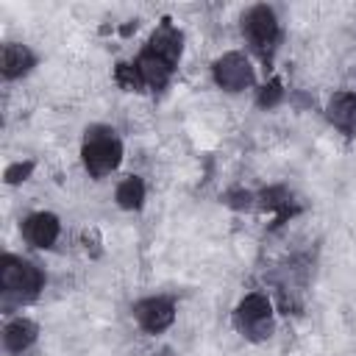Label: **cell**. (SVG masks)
<instances>
[{
	"mask_svg": "<svg viewBox=\"0 0 356 356\" xmlns=\"http://www.w3.org/2000/svg\"><path fill=\"white\" fill-rule=\"evenodd\" d=\"M114 81H117L122 89H128V92H139V89L145 86V78H142L139 67H136V64H125V61H120V64L114 67Z\"/></svg>",
	"mask_w": 356,
	"mask_h": 356,
	"instance_id": "14",
	"label": "cell"
},
{
	"mask_svg": "<svg viewBox=\"0 0 356 356\" xmlns=\"http://www.w3.org/2000/svg\"><path fill=\"white\" fill-rule=\"evenodd\" d=\"M136 67H139L145 83H150V86H156V89H161V86L170 81V72H172V64H167L164 58H159V56L150 53V50H145V53L139 56Z\"/></svg>",
	"mask_w": 356,
	"mask_h": 356,
	"instance_id": "9",
	"label": "cell"
},
{
	"mask_svg": "<svg viewBox=\"0 0 356 356\" xmlns=\"http://www.w3.org/2000/svg\"><path fill=\"white\" fill-rule=\"evenodd\" d=\"M228 203L236 206V209H248L250 206V195L248 192H234V195H228Z\"/></svg>",
	"mask_w": 356,
	"mask_h": 356,
	"instance_id": "18",
	"label": "cell"
},
{
	"mask_svg": "<svg viewBox=\"0 0 356 356\" xmlns=\"http://www.w3.org/2000/svg\"><path fill=\"white\" fill-rule=\"evenodd\" d=\"M281 95H284V89H281V81L278 78H273L267 86H261V92H259V106H275L278 100H281Z\"/></svg>",
	"mask_w": 356,
	"mask_h": 356,
	"instance_id": "15",
	"label": "cell"
},
{
	"mask_svg": "<svg viewBox=\"0 0 356 356\" xmlns=\"http://www.w3.org/2000/svg\"><path fill=\"white\" fill-rule=\"evenodd\" d=\"M33 64V56L28 47L22 44H6L3 47V75L6 78H17L22 72H28Z\"/></svg>",
	"mask_w": 356,
	"mask_h": 356,
	"instance_id": "10",
	"label": "cell"
},
{
	"mask_svg": "<svg viewBox=\"0 0 356 356\" xmlns=\"http://www.w3.org/2000/svg\"><path fill=\"white\" fill-rule=\"evenodd\" d=\"M142 200H145V184L139 178H125L117 186V203L122 209H139Z\"/></svg>",
	"mask_w": 356,
	"mask_h": 356,
	"instance_id": "13",
	"label": "cell"
},
{
	"mask_svg": "<svg viewBox=\"0 0 356 356\" xmlns=\"http://www.w3.org/2000/svg\"><path fill=\"white\" fill-rule=\"evenodd\" d=\"M161 356H172V353H170V350H164V353H161Z\"/></svg>",
	"mask_w": 356,
	"mask_h": 356,
	"instance_id": "19",
	"label": "cell"
},
{
	"mask_svg": "<svg viewBox=\"0 0 356 356\" xmlns=\"http://www.w3.org/2000/svg\"><path fill=\"white\" fill-rule=\"evenodd\" d=\"M259 320H270V300L264 295H248L236 306V325H250Z\"/></svg>",
	"mask_w": 356,
	"mask_h": 356,
	"instance_id": "11",
	"label": "cell"
},
{
	"mask_svg": "<svg viewBox=\"0 0 356 356\" xmlns=\"http://www.w3.org/2000/svg\"><path fill=\"white\" fill-rule=\"evenodd\" d=\"M31 170H33V161H17V164H11L6 170V181L8 184H19V181H25L31 175Z\"/></svg>",
	"mask_w": 356,
	"mask_h": 356,
	"instance_id": "16",
	"label": "cell"
},
{
	"mask_svg": "<svg viewBox=\"0 0 356 356\" xmlns=\"http://www.w3.org/2000/svg\"><path fill=\"white\" fill-rule=\"evenodd\" d=\"M136 320L145 331H164L172 320H175V309L170 300H161V298H150V300H142L136 306Z\"/></svg>",
	"mask_w": 356,
	"mask_h": 356,
	"instance_id": "5",
	"label": "cell"
},
{
	"mask_svg": "<svg viewBox=\"0 0 356 356\" xmlns=\"http://www.w3.org/2000/svg\"><path fill=\"white\" fill-rule=\"evenodd\" d=\"M250 339H264V337H270V331H273V320H259V323H250V325H239Z\"/></svg>",
	"mask_w": 356,
	"mask_h": 356,
	"instance_id": "17",
	"label": "cell"
},
{
	"mask_svg": "<svg viewBox=\"0 0 356 356\" xmlns=\"http://www.w3.org/2000/svg\"><path fill=\"white\" fill-rule=\"evenodd\" d=\"M0 284H3L6 292L22 295V298H33L39 292V286H42V273L28 261L6 256L0 261Z\"/></svg>",
	"mask_w": 356,
	"mask_h": 356,
	"instance_id": "2",
	"label": "cell"
},
{
	"mask_svg": "<svg viewBox=\"0 0 356 356\" xmlns=\"http://www.w3.org/2000/svg\"><path fill=\"white\" fill-rule=\"evenodd\" d=\"M328 120L348 134H356V95H334L328 103Z\"/></svg>",
	"mask_w": 356,
	"mask_h": 356,
	"instance_id": "8",
	"label": "cell"
},
{
	"mask_svg": "<svg viewBox=\"0 0 356 356\" xmlns=\"http://www.w3.org/2000/svg\"><path fill=\"white\" fill-rule=\"evenodd\" d=\"M245 33L250 39V44L267 56L278 39V22H275V14L267 8V6H256L248 17H245Z\"/></svg>",
	"mask_w": 356,
	"mask_h": 356,
	"instance_id": "3",
	"label": "cell"
},
{
	"mask_svg": "<svg viewBox=\"0 0 356 356\" xmlns=\"http://www.w3.org/2000/svg\"><path fill=\"white\" fill-rule=\"evenodd\" d=\"M181 42H184V39H181V33L170 25V19H164V22H161V28L150 36V47H147V50H150V53H156L159 58H164L167 64H175V61H178V56H181Z\"/></svg>",
	"mask_w": 356,
	"mask_h": 356,
	"instance_id": "7",
	"label": "cell"
},
{
	"mask_svg": "<svg viewBox=\"0 0 356 356\" xmlns=\"http://www.w3.org/2000/svg\"><path fill=\"white\" fill-rule=\"evenodd\" d=\"M3 339H6V348L8 350H25L36 339V325L31 320H14V323L6 325Z\"/></svg>",
	"mask_w": 356,
	"mask_h": 356,
	"instance_id": "12",
	"label": "cell"
},
{
	"mask_svg": "<svg viewBox=\"0 0 356 356\" xmlns=\"http://www.w3.org/2000/svg\"><path fill=\"white\" fill-rule=\"evenodd\" d=\"M214 81H217L222 89H228V92H239V89H245V86L253 81V70H250V64H248L245 56H239V53H225V56L217 58V64H214Z\"/></svg>",
	"mask_w": 356,
	"mask_h": 356,
	"instance_id": "4",
	"label": "cell"
},
{
	"mask_svg": "<svg viewBox=\"0 0 356 356\" xmlns=\"http://www.w3.org/2000/svg\"><path fill=\"white\" fill-rule=\"evenodd\" d=\"M22 234L31 245L36 248H50L58 236V220L56 214H47V211H39V214H31L22 225Z\"/></svg>",
	"mask_w": 356,
	"mask_h": 356,
	"instance_id": "6",
	"label": "cell"
},
{
	"mask_svg": "<svg viewBox=\"0 0 356 356\" xmlns=\"http://www.w3.org/2000/svg\"><path fill=\"white\" fill-rule=\"evenodd\" d=\"M114 131H106V128H92L86 131V145H83V164L92 175H106L111 172L117 164H120V156H122V147L120 142L111 136Z\"/></svg>",
	"mask_w": 356,
	"mask_h": 356,
	"instance_id": "1",
	"label": "cell"
}]
</instances>
